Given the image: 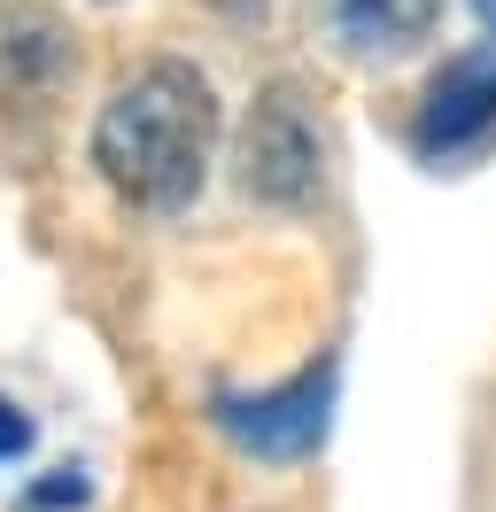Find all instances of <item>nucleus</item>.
I'll use <instances>...</instances> for the list:
<instances>
[{
  "label": "nucleus",
  "instance_id": "f257e3e1",
  "mask_svg": "<svg viewBox=\"0 0 496 512\" xmlns=\"http://www.w3.org/2000/svg\"><path fill=\"white\" fill-rule=\"evenodd\" d=\"M210 148H217V94L179 55L132 70L117 94L101 101V125H93L101 179L124 202H140V210H179L186 194L210 179Z\"/></svg>",
  "mask_w": 496,
  "mask_h": 512
},
{
  "label": "nucleus",
  "instance_id": "f03ea898",
  "mask_svg": "<svg viewBox=\"0 0 496 512\" xmlns=\"http://www.w3.org/2000/svg\"><path fill=\"white\" fill-rule=\"evenodd\" d=\"M318 179H326V132L310 117V94L295 78H272L241 125V187L272 210H295L318 194Z\"/></svg>",
  "mask_w": 496,
  "mask_h": 512
},
{
  "label": "nucleus",
  "instance_id": "7ed1b4c3",
  "mask_svg": "<svg viewBox=\"0 0 496 512\" xmlns=\"http://www.w3.org/2000/svg\"><path fill=\"white\" fill-rule=\"evenodd\" d=\"M326 419H334V357L303 365L295 381L264 388V396H217V427L248 458H310L326 443Z\"/></svg>",
  "mask_w": 496,
  "mask_h": 512
},
{
  "label": "nucleus",
  "instance_id": "20e7f679",
  "mask_svg": "<svg viewBox=\"0 0 496 512\" xmlns=\"http://www.w3.org/2000/svg\"><path fill=\"white\" fill-rule=\"evenodd\" d=\"M496 132V39L489 47H465L427 78L419 117H411V148L427 163H450L465 148H481Z\"/></svg>",
  "mask_w": 496,
  "mask_h": 512
},
{
  "label": "nucleus",
  "instance_id": "39448f33",
  "mask_svg": "<svg viewBox=\"0 0 496 512\" xmlns=\"http://www.w3.org/2000/svg\"><path fill=\"white\" fill-rule=\"evenodd\" d=\"M70 70H78V47L55 8L0 0V101H47Z\"/></svg>",
  "mask_w": 496,
  "mask_h": 512
},
{
  "label": "nucleus",
  "instance_id": "423d86ee",
  "mask_svg": "<svg viewBox=\"0 0 496 512\" xmlns=\"http://www.w3.org/2000/svg\"><path fill=\"white\" fill-rule=\"evenodd\" d=\"M442 16V0H326V32H334L341 55L357 63H380V55H403L419 47Z\"/></svg>",
  "mask_w": 496,
  "mask_h": 512
},
{
  "label": "nucleus",
  "instance_id": "0eeeda50",
  "mask_svg": "<svg viewBox=\"0 0 496 512\" xmlns=\"http://www.w3.org/2000/svg\"><path fill=\"white\" fill-rule=\"evenodd\" d=\"M24 450H31V419L0 396V458H24Z\"/></svg>",
  "mask_w": 496,
  "mask_h": 512
},
{
  "label": "nucleus",
  "instance_id": "6e6552de",
  "mask_svg": "<svg viewBox=\"0 0 496 512\" xmlns=\"http://www.w3.org/2000/svg\"><path fill=\"white\" fill-rule=\"evenodd\" d=\"M202 8H217V16H256L264 0H202Z\"/></svg>",
  "mask_w": 496,
  "mask_h": 512
},
{
  "label": "nucleus",
  "instance_id": "1a4fd4ad",
  "mask_svg": "<svg viewBox=\"0 0 496 512\" xmlns=\"http://www.w3.org/2000/svg\"><path fill=\"white\" fill-rule=\"evenodd\" d=\"M473 8H481V24H489V32H496V0H473Z\"/></svg>",
  "mask_w": 496,
  "mask_h": 512
}]
</instances>
